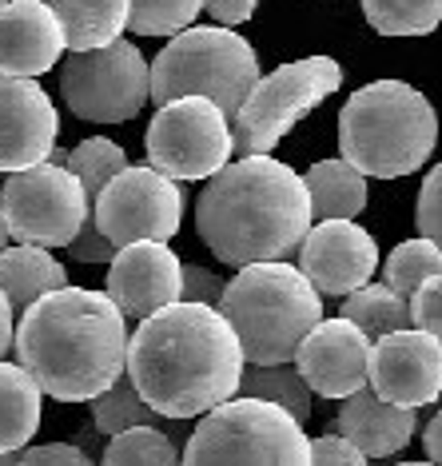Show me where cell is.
<instances>
[{
    "label": "cell",
    "instance_id": "1",
    "mask_svg": "<svg viewBox=\"0 0 442 466\" xmlns=\"http://www.w3.org/2000/svg\"><path fill=\"white\" fill-rule=\"evenodd\" d=\"M239 331L212 303L176 299L140 319L128 343V375L164 419H204L244 387Z\"/></svg>",
    "mask_w": 442,
    "mask_h": 466
},
{
    "label": "cell",
    "instance_id": "2",
    "mask_svg": "<svg viewBox=\"0 0 442 466\" xmlns=\"http://www.w3.org/2000/svg\"><path fill=\"white\" fill-rule=\"evenodd\" d=\"M128 315L108 291L56 288L16 315V363L56 402H92L128 375Z\"/></svg>",
    "mask_w": 442,
    "mask_h": 466
},
{
    "label": "cell",
    "instance_id": "3",
    "mask_svg": "<svg viewBox=\"0 0 442 466\" xmlns=\"http://www.w3.org/2000/svg\"><path fill=\"white\" fill-rule=\"evenodd\" d=\"M311 187L271 156H239L196 199L199 239L227 268L287 259L315 228Z\"/></svg>",
    "mask_w": 442,
    "mask_h": 466
},
{
    "label": "cell",
    "instance_id": "4",
    "mask_svg": "<svg viewBox=\"0 0 442 466\" xmlns=\"http://www.w3.org/2000/svg\"><path fill=\"white\" fill-rule=\"evenodd\" d=\"M438 144V112L403 80L363 84L339 112V152L363 176L398 179L418 172Z\"/></svg>",
    "mask_w": 442,
    "mask_h": 466
},
{
    "label": "cell",
    "instance_id": "5",
    "mask_svg": "<svg viewBox=\"0 0 442 466\" xmlns=\"http://www.w3.org/2000/svg\"><path fill=\"white\" fill-rule=\"evenodd\" d=\"M219 311L239 331L247 363H291L299 343L323 323V291L299 263H247L227 279Z\"/></svg>",
    "mask_w": 442,
    "mask_h": 466
},
{
    "label": "cell",
    "instance_id": "6",
    "mask_svg": "<svg viewBox=\"0 0 442 466\" xmlns=\"http://www.w3.org/2000/svg\"><path fill=\"white\" fill-rule=\"evenodd\" d=\"M184 466H311V439L287 407L236 395L199 419Z\"/></svg>",
    "mask_w": 442,
    "mask_h": 466
},
{
    "label": "cell",
    "instance_id": "7",
    "mask_svg": "<svg viewBox=\"0 0 442 466\" xmlns=\"http://www.w3.org/2000/svg\"><path fill=\"white\" fill-rule=\"evenodd\" d=\"M259 56L239 33L224 25L184 28L152 60V104L160 108L180 96H207L227 116L244 108L259 84Z\"/></svg>",
    "mask_w": 442,
    "mask_h": 466
},
{
    "label": "cell",
    "instance_id": "8",
    "mask_svg": "<svg viewBox=\"0 0 442 466\" xmlns=\"http://www.w3.org/2000/svg\"><path fill=\"white\" fill-rule=\"evenodd\" d=\"M343 84V65L331 56H303L279 65L271 76H259L244 100V108L231 116L236 132V156H271L283 136L307 112H315Z\"/></svg>",
    "mask_w": 442,
    "mask_h": 466
},
{
    "label": "cell",
    "instance_id": "9",
    "mask_svg": "<svg viewBox=\"0 0 442 466\" xmlns=\"http://www.w3.org/2000/svg\"><path fill=\"white\" fill-rule=\"evenodd\" d=\"M60 96L72 116L92 124L136 120L152 100V65L132 40H112L104 48L72 52L60 60Z\"/></svg>",
    "mask_w": 442,
    "mask_h": 466
},
{
    "label": "cell",
    "instance_id": "10",
    "mask_svg": "<svg viewBox=\"0 0 442 466\" xmlns=\"http://www.w3.org/2000/svg\"><path fill=\"white\" fill-rule=\"evenodd\" d=\"M147 164L164 176L192 184L224 172L236 156V132L231 116L207 96H180L156 108L144 132Z\"/></svg>",
    "mask_w": 442,
    "mask_h": 466
},
{
    "label": "cell",
    "instance_id": "11",
    "mask_svg": "<svg viewBox=\"0 0 442 466\" xmlns=\"http://www.w3.org/2000/svg\"><path fill=\"white\" fill-rule=\"evenodd\" d=\"M0 216L16 243L36 248H68L92 216V199L80 176L65 164H33L13 172L0 187Z\"/></svg>",
    "mask_w": 442,
    "mask_h": 466
},
{
    "label": "cell",
    "instance_id": "12",
    "mask_svg": "<svg viewBox=\"0 0 442 466\" xmlns=\"http://www.w3.org/2000/svg\"><path fill=\"white\" fill-rule=\"evenodd\" d=\"M92 216H96L100 231L116 248H128V243H144V239L167 243L184 224L180 179L164 176L152 164L144 167L128 164L120 176L108 179Z\"/></svg>",
    "mask_w": 442,
    "mask_h": 466
},
{
    "label": "cell",
    "instance_id": "13",
    "mask_svg": "<svg viewBox=\"0 0 442 466\" xmlns=\"http://www.w3.org/2000/svg\"><path fill=\"white\" fill-rule=\"evenodd\" d=\"M295 256H299V271L323 295L347 299L351 291H359L375 279L378 243L355 219H319Z\"/></svg>",
    "mask_w": 442,
    "mask_h": 466
},
{
    "label": "cell",
    "instance_id": "14",
    "mask_svg": "<svg viewBox=\"0 0 442 466\" xmlns=\"http://www.w3.org/2000/svg\"><path fill=\"white\" fill-rule=\"evenodd\" d=\"M371 351L375 339L351 319H323L299 343L295 367L319 399H347L371 387Z\"/></svg>",
    "mask_w": 442,
    "mask_h": 466
},
{
    "label": "cell",
    "instance_id": "15",
    "mask_svg": "<svg viewBox=\"0 0 442 466\" xmlns=\"http://www.w3.org/2000/svg\"><path fill=\"white\" fill-rule=\"evenodd\" d=\"M375 395L398 407H427L442 395V339L423 327H403L375 339L371 351Z\"/></svg>",
    "mask_w": 442,
    "mask_h": 466
},
{
    "label": "cell",
    "instance_id": "16",
    "mask_svg": "<svg viewBox=\"0 0 442 466\" xmlns=\"http://www.w3.org/2000/svg\"><path fill=\"white\" fill-rule=\"evenodd\" d=\"M56 136L60 116L48 92L28 76H0V172L52 160Z\"/></svg>",
    "mask_w": 442,
    "mask_h": 466
},
{
    "label": "cell",
    "instance_id": "17",
    "mask_svg": "<svg viewBox=\"0 0 442 466\" xmlns=\"http://www.w3.org/2000/svg\"><path fill=\"white\" fill-rule=\"evenodd\" d=\"M104 291L116 299L128 319H147L160 307L176 303L184 295V263L167 243L144 239L128 243L116 251V259L108 263V283Z\"/></svg>",
    "mask_w": 442,
    "mask_h": 466
},
{
    "label": "cell",
    "instance_id": "18",
    "mask_svg": "<svg viewBox=\"0 0 442 466\" xmlns=\"http://www.w3.org/2000/svg\"><path fill=\"white\" fill-rule=\"evenodd\" d=\"M68 36L45 0H8L0 8V76H45L65 60Z\"/></svg>",
    "mask_w": 442,
    "mask_h": 466
},
{
    "label": "cell",
    "instance_id": "19",
    "mask_svg": "<svg viewBox=\"0 0 442 466\" xmlns=\"http://www.w3.org/2000/svg\"><path fill=\"white\" fill-rule=\"evenodd\" d=\"M335 431L343 439H351L363 454H371V459H391V454H398L415 439L418 407H398V402H387L383 395H375V387H363L343 399Z\"/></svg>",
    "mask_w": 442,
    "mask_h": 466
},
{
    "label": "cell",
    "instance_id": "20",
    "mask_svg": "<svg viewBox=\"0 0 442 466\" xmlns=\"http://www.w3.org/2000/svg\"><path fill=\"white\" fill-rule=\"evenodd\" d=\"M0 288L13 299L16 315L33 307L40 295L68 288L65 263L52 256V248H36V243H13L0 251Z\"/></svg>",
    "mask_w": 442,
    "mask_h": 466
},
{
    "label": "cell",
    "instance_id": "21",
    "mask_svg": "<svg viewBox=\"0 0 442 466\" xmlns=\"http://www.w3.org/2000/svg\"><path fill=\"white\" fill-rule=\"evenodd\" d=\"M52 13L60 16L72 52L104 48L128 28L132 0H45Z\"/></svg>",
    "mask_w": 442,
    "mask_h": 466
},
{
    "label": "cell",
    "instance_id": "22",
    "mask_svg": "<svg viewBox=\"0 0 442 466\" xmlns=\"http://www.w3.org/2000/svg\"><path fill=\"white\" fill-rule=\"evenodd\" d=\"M40 399L45 390L25 363L0 359V451H25L40 427Z\"/></svg>",
    "mask_w": 442,
    "mask_h": 466
},
{
    "label": "cell",
    "instance_id": "23",
    "mask_svg": "<svg viewBox=\"0 0 442 466\" xmlns=\"http://www.w3.org/2000/svg\"><path fill=\"white\" fill-rule=\"evenodd\" d=\"M311 187L315 219H355L367 208V176L351 160H319L303 172Z\"/></svg>",
    "mask_w": 442,
    "mask_h": 466
},
{
    "label": "cell",
    "instance_id": "24",
    "mask_svg": "<svg viewBox=\"0 0 442 466\" xmlns=\"http://www.w3.org/2000/svg\"><path fill=\"white\" fill-rule=\"evenodd\" d=\"M343 319L359 323L371 339H383L391 331H403V327H415V315H410V299L398 295L391 283H367V288L351 291L343 299Z\"/></svg>",
    "mask_w": 442,
    "mask_h": 466
},
{
    "label": "cell",
    "instance_id": "25",
    "mask_svg": "<svg viewBox=\"0 0 442 466\" xmlns=\"http://www.w3.org/2000/svg\"><path fill=\"white\" fill-rule=\"evenodd\" d=\"M92 407V431L96 434H120V431H132V427H164V415L147 402L140 390H136L132 375H124L120 383H112L104 395H96L88 402Z\"/></svg>",
    "mask_w": 442,
    "mask_h": 466
},
{
    "label": "cell",
    "instance_id": "26",
    "mask_svg": "<svg viewBox=\"0 0 442 466\" xmlns=\"http://www.w3.org/2000/svg\"><path fill=\"white\" fill-rule=\"evenodd\" d=\"M239 395L279 402V407H287L295 419H311V395L315 390L307 387V379L299 375L295 359L291 363H247Z\"/></svg>",
    "mask_w": 442,
    "mask_h": 466
},
{
    "label": "cell",
    "instance_id": "27",
    "mask_svg": "<svg viewBox=\"0 0 442 466\" xmlns=\"http://www.w3.org/2000/svg\"><path fill=\"white\" fill-rule=\"evenodd\" d=\"M100 466H184V454L164 427H132L112 434Z\"/></svg>",
    "mask_w": 442,
    "mask_h": 466
},
{
    "label": "cell",
    "instance_id": "28",
    "mask_svg": "<svg viewBox=\"0 0 442 466\" xmlns=\"http://www.w3.org/2000/svg\"><path fill=\"white\" fill-rule=\"evenodd\" d=\"M363 16L383 36H427L442 25V0H363Z\"/></svg>",
    "mask_w": 442,
    "mask_h": 466
},
{
    "label": "cell",
    "instance_id": "29",
    "mask_svg": "<svg viewBox=\"0 0 442 466\" xmlns=\"http://www.w3.org/2000/svg\"><path fill=\"white\" fill-rule=\"evenodd\" d=\"M438 271H442V248L435 239L418 236V239L398 243L391 256H387L383 283H391L398 295H407V299H410V295H415L430 279V275H438Z\"/></svg>",
    "mask_w": 442,
    "mask_h": 466
},
{
    "label": "cell",
    "instance_id": "30",
    "mask_svg": "<svg viewBox=\"0 0 442 466\" xmlns=\"http://www.w3.org/2000/svg\"><path fill=\"white\" fill-rule=\"evenodd\" d=\"M68 167L80 176L84 192H88L92 208H96V199H100L104 187H108V179L128 167V152H124L116 140H108V136H88V140H80L68 152Z\"/></svg>",
    "mask_w": 442,
    "mask_h": 466
},
{
    "label": "cell",
    "instance_id": "31",
    "mask_svg": "<svg viewBox=\"0 0 442 466\" xmlns=\"http://www.w3.org/2000/svg\"><path fill=\"white\" fill-rule=\"evenodd\" d=\"M207 0H132L128 33L136 36H176L192 28Z\"/></svg>",
    "mask_w": 442,
    "mask_h": 466
},
{
    "label": "cell",
    "instance_id": "32",
    "mask_svg": "<svg viewBox=\"0 0 442 466\" xmlns=\"http://www.w3.org/2000/svg\"><path fill=\"white\" fill-rule=\"evenodd\" d=\"M418 236L435 239L442 248V164L423 179V192H418V211H415Z\"/></svg>",
    "mask_w": 442,
    "mask_h": 466
},
{
    "label": "cell",
    "instance_id": "33",
    "mask_svg": "<svg viewBox=\"0 0 442 466\" xmlns=\"http://www.w3.org/2000/svg\"><path fill=\"white\" fill-rule=\"evenodd\" d=\"M311 466H371V454H363L339 431L311 439Z\"/></svg>",
    "mask_w": 442,
    "mask_h": 466
},
{
    "label": "cell",
    "instance_id": "34",
    "mask_svg": "<svg viewBox=\"0 0 442 466\" xmlns=\"http://www.w3.org/2000/svg\"><path fill=\"white\" fill-rule=\"evenodd\" d=\"M410 315H415V327L442 339V271L430 275L423 288L410 295Z\"/></svg>",
    "mask_w": 442,
    "mask_h": 466
},
{
    "label": "cell",
    "instance_id": "35",
    "mask_svg": "<svg viewBox=\"0 0 442 466\" xmlns=\"http://www.w3.org/2000/svg\"><path fill=\"white\" fill-rule=\"evenodd\" d=\"M116 243L104 236L100 224H96V216H88L84 219V228H80V236L68 243V256L76 259V263H112L116 259Z\"/></svg>",
    "mask_w": 442,
    "mask_h": 466
},
{
    "label": "cell",
    "instance_id": "36",
    "mask_svg": "<svg viewBox=\"0 0 442 466\" xmlns=\"http://www.w3.org/2000/svg\"><path fill=\"white\" fill-rule=\"evenodd\" d=\"M20 466H96V462L76 442H45V447H25Z\"/></svg>",
    "mask_w": 442,
    "mask_h": 466
},
{
    "label": "cell",
    "instance_id": "37",
    "mask_svg": "<svg viewBox=\"0 0 442 466\" xmlns=\"http://www.w3.org/2000/svg\"><path fill=\"white\" fill-rule=\"evenodd\" d=\"M224 291H227V279H219L212 268H199V263H184V295H180V299L219 307Z\"/></svg>",
    "mask_w": 442,
    "mask_h": 466
},
{
    "label": "cell",
    "instance_id": "38",
    "mask_svg": "<svg viewBox=\"0 0 442 466\" xmlns=\"http://www.w3.org/2000/svg\"><path fill=\"white\" fill-rule=\"evenodd\" d=\"M256 5L259 0H207L204 5V13L216 20V25H224V28H236V25H244V20L256 13Z\"/></svg>",
    "mask_w": 442,
    "mask_h": 466
},
{
    "label": "cell",
    "instance_id": "39",
    "mask_svg": "<svg viewBox=\"0 0 442 466\" xmlns=\"http://www.w3.org/2000/svg\"><path fill=\"white\" fill-rule=\"evenodd\" d=\"M13 343H16V307L0 288V359L13 351Z\"/></svg>",
    "mask_w": 442,
    "mask_h": 466
},
{
    "label": "cell",
    "instance_id": "40",
    "mask_svg": "<svg viewBox=\"0 0 442 466\" xmlns=\"http://www.w3.org/2000/svg\"><path fill=\"white\" fill-rule=\"evenodd\" d=\"M423 447H427V459L442 466V410H435L423 427Z\"/></svg>",
    "mask_w": 442,
    "mask_h": 466
},
{
    "label": "cell",
    "instance_id": "41",
    "mask_svg": "<svg viewBox=\"0 0 442 466\" xmlns=\"http://www.w3.org/2000/svg\"><path fill=\"white\" fill-rule=\"evenodd\" d=\"M20 454L25 451H0V466H20Z\"/></svg>",
    "mask_w": 442,
    "mask_h": 466
},
{
    "label": "cell",
    "instance_id": "42",
    "mask_svg": "<svg viewBox=\"0 0 442 466\" xmlns=\"http://www.w3.org/2000/svg\"><path fill=\"white\" fill-rule=\"evenodd\" d=\"M8 239H13V236H8V228H5V216H0V251L8 248Z\"/></svg>",
    "mask_w": 442,
    "mask_h": 466
},
{
    "label": "cell",
    "instance_id": "43",
    "mask_svg": "<svg viewBox=\"0 0 442 466\" xmlns=\"http://www.w3.org/2000/svg\"><path fill=\"white\" fill-rule=\"evenodd\" d=\"M52 164H65L68 167V152H65V147H56V152H52Z\"/></svg>",
    "mask_w": 442,
    "mask_h": 466
},
{
    "label": "cell",
    "instance_id": "44",
    "mask_svg": "<svg viewBox=\"0 0 442 466\" xmlns=\"http://www.w3.org/2000/svg\"><path fill=\"white\" fill-rule=\"evenodd\" d=\"M398 466H438V462H430V459H423V462H398Z\"/></svg>",
    "mask_w": 442,
    "mask_h": 466
},
{
    "label": "cell",
    "instance_id": "45",
    "mask_svg": "<svg viewBox=\"0 0 442 466\" xmlns=\"http://www.w3.org/2000/svg\"><path fill=\"white\" fill-rule=\"evenodd\" d=\"M5 5H8V0H0V8H5Z\"/></svg>",
    "mask_w": 442,
    "mask_h": 466
}]
</instances>
